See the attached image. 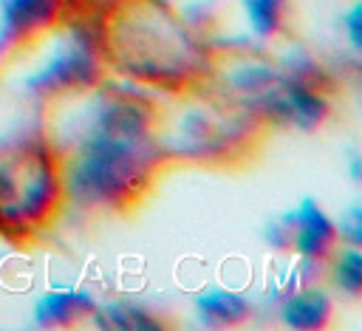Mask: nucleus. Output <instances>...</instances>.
Returning a JSON list of instances; mask_svg holds the SVG:
<instances>
[{"mask_svg": "<svg viewBox=\"0 0 362 331\" xmlns=\"http://www.w3.org/2000/svg\"><path fill=\"white\" fill-rule=\"evenodd\" d=\"M107 74L167 93H187L206 82L212 51L161 0H113L93 40Z\"/></svg>", "mask_w": 362, "mask_h": 331, "instance_id": "nucleus-1", "label": "nucleus"}, {"mask_svg": "<svg viewBox=\"0 0 362 331\" xmlns=\"http://www.w3.org/2000/svg\"><path fill=\"white\" fill-rule=\"evenodd\" d=\"M173 96V102H158L153 124V141L167 167H243L272 130L260 113L206 88Z\"/></svg>", "mask_w": 362, "mask_h": 331, "instance_id": "nucleus-2", "label": "nucleus"}, {"mask_svg": "<svg viewBox=\"0 0 362 331\" xmlns=\"http://www.w3.org/2000/svg\"><path fill=\"white\" fill-rule=\"evenodd\" d=\"M68 204L88 212L130 215L170 170L153 136H105L59 153Z\"/></svg>", "mask_w": 362, "mask_h": 331, "instance_id": "nucleus-3", "label": "nucleus"}, {"mask_svg": "<svg viewBox=\"0 0 362 331\" xmlns=\"http://www.w3.org/2000/svg\"><path fill=\"white\" fill-rule=\"evenodd\" d=\"M68 207L59 153L45 136L0 153V238L28 243Z\"/></svg>", "mask_w": 362, "mask_h": 331, "instance_id": "nucleus-4", "label": "nucleus"}, {"mask_svg": "<svg viewBox=\"0 0 362 331\" xmlns=\"http://www.w3.org/2000/svg\"><path fill=\"white\" fill-rule=\"evenodd\" d=\"M65 0H3L0 57L17 54L65 17Z\"/></svg>", "mask_w": 362, "mask_h": 331, "instance_id": "nucleus-5", "label": "nucleus"}, {"mask_svg": "<svg viewBox=\"0 0 362 331\" xmlns=\"http://www.w3.org/2000/svg\"><path fill=\"white\" fill-rule=\"evenodd\" d=\"M339 238L342 232L314 198H305L300 209L288 218V240L294 252L314 263H328L331 255L339 249Z\"/></svg>", "mask_w": 362, "mask_h": 331, "instance_id": "nucleus-6", "label": "nucleus"}, {"mask_svg": "<svg viewBox=\"0 0 362 331\" xmlns=\"http://www.w3.org/2000/svg\"><path fill=\"white\" fill-rule=\"evenodd\" d=\"M280 317L288 328H328L334 317V303L322 289H305L283 303Z\"/></svg>", "mask_w": 362, "mask_h": 331, "instance_id": "nucleus-7", "label": "nucleus"}, {"mask_svg": "<svg viewBox=\"0 0 362 331\" xmlns=\"http://www.w3.org/2000/svg\"><path fill=\"white\" fill-rule=\"evenodd\" d=\"M93 314L96 306L82 291H54L37 306V323L42 325H82L93 320Z\"/></svg>", "mask_w": 362, "mask_h": 331, "instance_id": "nucleus-8", "label": "nucleus"}, {"mask_svg": "<svg viewBox=\"0 0 362 331\" xmlns=\"http://www.w3.org/2000/svg\"><path fill=\"white\" fill-rule=\"evenodd\" d=\"M201 320L212 328H235L252 320V303L235 291H212L198 300Z\"/></svg>", "mask_w": 362, "mask_h": 331, "instance_id": "nucleus-9", "label": "nucleus"}, {"mask_svg": "<svg viewBox=\"0 0 362 331\" xmlns=\"http://www.w3.org/2000/svg\"><path fill=\"white\" fill-rule=\"evenodd\" d=\"M252 31L260 37H277L288 23V0H243Z\"/></svg>", "mask_w": 362, "mask_h": 331, "instance_id": "nucleus-10", "label": "nucleus"}, {"mask_svg": "<svg viewBox=\"0 0 362 331\" xmlns=\"http://www.w3.org/2000/svg\"><path fill=\"white\" fill-rule=\"evenodd\" d=\"M331 272H334V283L348 291L351 297H359L362 294V255L351 246V249H337L328 260Z\"/></svg>", "mask_w": 362, "mask_h": 331, "instance_id": "nucleus-11", "label": "nucleus"}, {"mask_svg": "<svg viewBox=\"0 0 362 331\" xmlns=\"http://www.w3.org/2000/svg\"><path fill=\"white\" fill-rule=\"evenodd\" d=\"M102 317L96 323L102 325H119V328H144V325H156V320H150L144 314V308H133V306H107V308H99Z\"/></svg>", "mask_w": 362, "mask_h": 331, "instance_id": "nucleus-12", "label": "nucleus"}]
</instances>
